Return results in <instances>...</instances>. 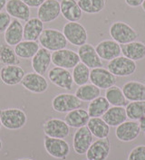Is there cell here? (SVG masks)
Instances as JSON below:
<instances>
[{
  "mask_svg": "<svg viewBox=\"0 0 145 160\" xmlns=\"http://www.w3.org/2000/svg\"><path fill=\"white\" fill-rule=\"evenodd\" d=\"M38 40L42 47L50 52L65 49L68 43L63 32L52 28L44 29Z\"/></svg>",
  "mask_w": 145,
  "mask_h": 160,
  "instance_id": "6da1fadb",
  "label": "cell"
},
{
  "mask_svg": "<svg viewBox=\"0 0 145 160\" xmlns=\"http://www.w3.org/2000/svg\"><path fill=\"white\" fill-rule=\"evenodd\" d=\"M111 39L119 44H126L136 41L139 34L136 30L125 22L117 21L112 23L109 29Z\"/></svg>",
  "mask_w": 145,
  "mask_h": 160,
  "instance_id": "7a4b0ae2",
  "label": "cell"
},
{
  "mask_svg": "<svg viewBox=\"0 0 145 160\" xmlns=\"http://www.w3.org/2000/svg\"><path fill=\"white\" fill-rule=\"evenodd\" d=\"M0 118L2 126L10 130L21 129L27 121L26 112L17 108L0 110Z\"/></svg>",
  "mask_w": 145,
  "mask_h": 160,
  "instance_id": "3957f363",
  "label": "cell"
},
{
  "mask_svg": "<svg viewBox=\"0 0 145 160\" xmlns=\"http://www.w3.org/2000/svg\"><path fill=\"white\" fill-rule=\"evenodd\" d=\"M63 34H65L67 42L78 47L85 44L88 39L85 27L79 22L66 23L63 27Z\"/></svg>",
  "mask_w": 145,
  "mask_h": 160,
  "instance_id": "277c9868",
  "label": "cell"
},
{
  "mask_svg": "<svg viewBox=\"0 0 145 160\" xmlns=\"http://www.w3.org/2000/svg\"><path fill=\"white\" fill-rule=\"evenodd\" d=\"M82 105V101L77 98L75 94L71 93H60L52 100L53 110L59 113H67L80 109Z\"/></svg>",
  "mask_w": 145,
  "mask_h": 160,
  "instance_id": "5b68a950",
  "label": "cell"
},
{
  "mask_svg": "<svg viewBox=\"0 0 145 160\" xmlns=\"http://www.w3.org/2000/svg\"><path fill=\"white\" fill-rule=\"evenodd\" d=\"M107 70L116 77H128L135 73L136 62L121 55L108 62Z\"/></svg>",
  "mask_w": 145,
  "mask_h": 160,
  "instance_id": "8992f818",
  "label": "cell"
},
{
  "mask_svg": "<svg viewBox=\"0 0 145 160\" xmlns=\"http://www.w3.org/2000/svg\"><path fill=\"white\" fill-rule=\"evenodd\" d=\"M44 149L49 156L56 159L65 160L70 153V146L63 138H54L46 137L44 140Z\"/></svg>",
  "mask_w": 145,
  "mask_h": 160,
  "instance_id": "52a82bcc",
  "label": "cell"
},
{
  "mask_svg": "<svg viewBox=\"0 0 145 160\" xmlns=\"http://www.w3.org/2000/svg\"><path fill=\"white\" fill-rule=\"evenodd\" d=\"M52 62L57 67L65 69H74L80 62V58L76 52L70 49L53 52L52 53Z\"/></svg>",
  "mask_w": 145,
  "mask_h": 160,
  "instance_id": "ba28073f",
  "label": "cell"
},
{
  "mask_svg": "<svg viewBox=\"0 0 145 160\" xmlns=\"http://www.w3.org/2000/svg\"><path fill=\"white\" fill-rule=\"evenodd\" d=\"M90 81L100 90H107L115 85L117 82L116 76L111 73L107 69L103 67L94 68L91 70Z\"/></svg>",
  "mask_w": 145,
  "mask_h": 160,
  "instance_id": "9c48e42d",
  "label": "cell"
},
{
  "mask_svg": "<svg viewBox=\"0 0 145 160\" xmlns=\"http://www.w3.org/2000/svg\"><path fill=\"white\" fill-rule=\"evenodd\" d=\"M48 79L53 84L66 91H71L75 83L73 75L69 70L57 66L52 68L48 72Z\"/></svg>",
  "mask_w": 145,
  "mask_h": 160,
  "instance_id": "30bf717a",
  "label": "cell"
},
{
  "mask_svg": "<svg viewBox=\"0 0 145 160\" xmlns=\"http://www.w3.org/2000/svg\"><path fill=\"white\" fill-rule=\"evenodd\" d=\"M44 135L54 138H65L70 134V127L60 118H50L43 125Z\"/></svg>",
  "mask_w": 145,
  "mask_h": 160,
  "instance_id": "8fae6325",
  "label": "cell"
},
{
  "mask_svg": "<svg viewBox=\"0 0 145 160\" xmlns=\"http://www.w3.org/2000/svg\"><path fill=\"white\" fill-rule=\"evenodd\" d=\"M21 84L28 92L36 94L45 92L49 87L46 79L43 75L38 74L34 72L26 73L21 82Z\"/></svg>",
  "mask_w": 145,
  "mask_h": 160,
  "instance_id": "7c38bea8",
  "label": "cell"
},
{
  "mask_svg": "<svg viewBox=\"0 0 145 160\" xmlns=\"http://www.w3.org/2000/svg\"><path fill=\"white\" fill-rule=\"evenodd\" d=\"M142 132L138 121L126 120L121 125L116 127L115 136L122 142H131L135 140Z\"/></svg>",
  "mask_w": 145,
  "mask_h": 160,
  "instance_id": "4fadbf2b",
  "label": "cell"
},
{
  "mask_svg": "<svg viewBox=\"0 0 145 160\" xmlns=\"http://www.w3.org/2000/svg\"><path fill=\"white\" fill-rule=\"evenodd\" d=\"M93 134L87 126L77 128L73 138V148L78 155H85L93 143Z\"/></svg>",
  "mask_w": 145,
  "mask_h": 160,
  "instance_id": "5bb4252c",
  "label": "cell"
},
{
  "mask_svg": "<svg viewBox=\"0 0 145 160\" xmlns=\"http://www.w3.org/2000/svg\"><path fill=\"white\" fill-rule=\"evenodd\" d=\"M111 151V142L108 138H98L86 152L87 160H106Z\"/></svg>",
  "mask_w": 145,
  "mask_h": 160,
  "instance_id": "9a60e30c",
  "label": "cell"
},
{
  "mask_svg": "<svg viewBox=\"0 0 145 160\" xmlns=\"http://www.w3.org/2000/svg\"><path fill=\"white\" fill-rule=\"evenodd\" d=\"M77 53L79 55L80 62L85 64L90 69L99 68L103 66L102 60L99 57L97 52L92 44L87 43L78 48Z\"/></svg>",
  "mask_w": 145,
  "mask_h": 160,
  "instance_id": "2e32d148",
  "label": "cell"
},
{
  "mask_svg": "<svg viewBox=\"0 0 145 160\" xmlns=\"http://www.w3.org/2000/svg\"><path fill=\"white\" fill-rule=\"evenodd\" d=\"M61 14L58 0H45L37 9V17L44 24H48L59 17Z\"/></svg>",
  "mask_w": 145,
  "mask_h": 160,
  "instance_id": "e0dca14e",
  "label": "cell"
},
{
  "mask_svg": "<svg viewBox=\"0 0 145 160\" xmlns=\"http://www.w3.org/2000/svg\"><path fill=\"white\" fill-rule=\"evenodd\" d=\"M26 72L19 65H4L0 69V80L1 82L8 86L21 83Z\"/></svg>",
  "mask_w": 145,
  "mask_h": 160,
  "instance_id": "ac0fdd59",
  "label": "cell"
},
{
  "mask_svg": "<svg viewBox=\"0 0 145 160\" xmlns=\"http://www.w3.org/2000/svg\"><path fill=\"white\" fill-rule=\"evenodd\" d=\"M95 50L101 59L108 62L119 57L122 54L121 44L113 41L112 39L103 40L100 42L96 45Z\"/></svg>",
  "mask_w": 145,
  "mask_h": 160,
  "instance_id": "d6986e66",
  "label": "cell"
},
{
  "mask_svg": "<svg viewBox=\"0 0 145 160\" xmlns=\"http://www.w3.org/2000/svg\"><path fill=\"white\" fill-rule=\"evenodd\" d=\"M6 12L14 19L26 22L31 18L30 8L22 0H8Z\"/></svg>",
  "mask_w": 145,
  "mask_h": 160,
  "instance_id": "ffe728a7",
  "label": "cell"
},
{
  "mask_svg": "<svg viewBox=\"0 0 145 160\" xmlns=\"http://www.w3.org/2000/svg\"><path fill=\"white\" fill-rule=\"evenodd\" d=\"M52 62V53L50 51L40 47L38 52L34 54V56L32 58L31 65L34 70V72L44 75L48 68L50 66Z\"/></svg>",
  "mask_w": 145,
  "mask_h": 160,
  "instance_id": "44dd1931",
  "label": "cell"
},
{
  "mask_svg": "<svg viewBox=\"0 0 145 160\" xmlns=\"http://www.w3.org/2000/svg\"><path fill=\"white\" fill-rule=\"evenodd\" d=\"M4 39L7 44L10 46H16L24 39V26L22 23L17 20L13 19L12 22L4 33Z\"/></svg>",
  "mask_w": 145,
  "mask_h": 160,
  "instance_id": "7402d4cb",
  "label": "cell"
},
{
  "mask_svg": "<svg viewBox=\"0 0 145 160\" xmlns=\"http://www.w3.org/2000/svg\"><path fill=\"white\" fill-rule=\"evenodd\" d=\"M61 15L68 22H79L83 17L76 0H62L60 2Z\"/></svg>",
  "mask_w": 145,
  "mask_h": 160,
  "instance_id": "603a6c76",
  "label": "cell"
},
{
  "mask_svg": "<svg viewBox=\"0 0 145 160\" xmlns=\"http://www.w3.org/2000/svg\"><path fill=\"white\" fill-rule=\"evenodd\" d=\"M122 92L129 101H145V84L137 81H131L124 83Z\"/></svg>",
  "mask_w": 145,
  "mask_h": 160,
  "instance_id": "cb8c5ba5",
  "label": "cell"
},
{
  "mask_svg": "<svg viewBox=\"0 0 145 160\" xmlns=\"http://www.w3.org/2000/svg\"><path fill=\"white\" fill-rule=\"evenodd\" d=\"M122 54L134 62L145 58V43L140 41H133L121 45Z\"/></svg>",
  "mask_w": 145,
  "mask_h": 160,
  "instance_id": "d4e9b609",
  "label": "cell"
},
{
  "mask_svg": "<svg viewBox=\"0 0 145 160\" xmlns=\"http://www.w3.org/2000/svg\"><path fill=\"white\" fill-rule=\"evenodd\" d=\"M102 118L110 127H118L122 123L127 120V114L125 107H119V106H111L109 110L105 112V114Z\"/></svg>",
  "mask_w": 145,
  "mask_h": 160,
  "instance_id": "484cf974",
  "label": "cell"
},
{
  "mask_svg": "<svg viewBox=\"0 0 145 160\" xmlns=\"http://www.w3.org/2000/svg\"><path fill=\"white\" fill-rule=\"evenodd\" d=\"M44 30V23L38 17L30 18L24 26V40L36 42Z\"/></svg>",
  "mask_w": 145,
  "mask_h": 160,
  "instance_id": "4316f807",
  "label": "cell"
},
{
  "mask_svg": "<svg viewBox=\"0 0 145 160\" xmlns=\"http://www.w3.org/2000/svg\"><path fill=\"white\" fill-rule=\"evenodd\" d=\"M90 118L88 111L80 108L67 112L65 117V121L70 128H79L86 126Z\"/></svg>",
  "mask_w": 145,
  "mask_h": 160,
  "instance_id": "83f0119b",
  "label": "cell"
},
{
  "mask_svg": "<svg viewBox=\"0 0 145 160\" xmlns=\"http://www.w3.org/2000/svg\"><path fill=\"white\" fill-rule=\"evenodd\" d=\"M87 128L96 138H105L110 134V128L102 118H91L87 123Z\"/></svg>",
  "mask_w": 145,
  "mask_h": 160,
  "instance_id": "f1b7e54d",
  "label": "cell"
},
{
  "mask_svg": "<svg viewBox=\"0 0 145 160\" xmlns=\"http://www.w3.org/2000/svg\"><path fill=\"white\" fill-rule=\"evenodd\" d=\"M110 106V103L105 97L99 96L96 99L90 101L87 111L90 118H101L109 110Z\"/></svg>",
  "mask_w": 145,
  "mask_h": 160,
  "instance_id": "f546056e",
  "label": "cell"
},
{
  "mask_svg": "<svg viewBox=\"0 0 145 160\" xmlns=\"http://www.w3.org/2000/svg\"><path fill=\"white\" fill-rule=\"evenodd\" d=\"M40 48L37 42L34 41H22L15 46V52L18 58L22 59H32L34 54Z\"/></svg>",
  "mask_w": 145,
  "mask_h": 160,
  "instance_id": "4dcf8cb0",
  "label": "cell"
},
{
  "mask_svg": "<svg viewBox=\"0 0 145 160\" xmlns=\"http://www.w3.org/2000/svg\"><path fill=\"white\" fill-rule=\"evenodd\" d=\"M104 97L111 106L126 107L129 103V101L125 98L124 94L122 92V90L116 85H113L111 88L105 90Z\"/></svg>",
  "mask_w": 145,
  "mask_h": 160,
  "instance_id": "1f68e13d",
  "label": "cell"
},
{
  "mask_svg": "<svg viewBox=\"0 0 145 160\" xmlns=\"http://www.w3.org/2000/svg\"><path fill=\"white\" fill-rule=\"evenodd\" d=\"M75 96L82 101H92L101 96V90L93 83L79 86L75 92Z\"/></svg>",
  "mask_w": 145,
  "mask_h": 160,
  "instance_id": "d6a6232c",
  "label": "cell"
},
{
  "mask_svg": "<svg viewBox=\"0 0 145 160\" xmlns=\"http://www.w3.org/2000/svg\"><path fill=\"white\" fill-rule=\"evenodd\" d=\"M0 63L2 65H19L20 63L15 49L7 43L0 45Z\"/></svg>",
  "mask_w": 145,
  "mask_h": 160,
  "instance_id": "836d02e7",
  "label": "cell"
},
{
  "mask_svg": "<svg viewBox=\"0 0 145 160\" xmlns=\"http://www.w3.org/2000/svg\"><path fill=\"white\" fill-rule=\"evenodd\" d=\"M79 7L86 14H98L102 12L106 6V0H78Z\"/></svg>",
  "mask_w": 145,
  "mask_h": 160,
  "instance_id": "e575fe53",
  "label": "cell"
},
{
  "mask_svg": "<svg viewBox=\"0 0 145 160\" xmlns=\"http://www.w3.org/2000/svg\"><path fill=\"white\" fill-rule=\"evenodd\" d=\"M125 110L129 119L138 121L145 116V101H130Z\"/></svg>",
  "mask_w": 145,
  "mask_h": 160,
  "instance_id": "d590c367",
  "label": "cell"
},
{
  "mask_svg": "<svg viewBox=\"0 0 145 160\" xmlns=\"http://www.w3.org/2000/svg\"><path fill=\"white\" fill-rule=\"evenodd\" d=\"M90 72H91L90 68L87 67L85 64L80 62L74 68L73 72H72L75 84L82 86V85L88 83V82L90 81Z\"/></svg>",
  "mask_w": 145,
  "mask_h": 160,
  "instance_id": "8d00e7d4",
  "label": "cell"
},
{
  "mask_svg": "<svg viewBox=\"0 0 145 160\" xmlns=\"http://www.w3.org/2000/svg\"><path fill=\"white\" fill-rule=\"evenodd\" d=\"M127 160H145V146L135 147L130 152Z\"/></svg>",
  "mask_w": 145,
  "mask_h": 160,
  "instance_id": "74e56055",
  "label": "cell"
},
{
  "mask_svg": "<svg viewBox=\"0 0 145 160\" xmlns=\"http://www.w3.org/2000/svg\"><path fill=\"white\" fill-rule=\"evenodd\" d=\"M11 22H12V17L6 11L0 12V34L6 32Z\"/></svg>",
  "mask_w": 145,
  "mask_h": 160,
  "instance_id": "f35d334b",
  "label": "cell"
},
{
  "mask_svg": "<svg viewBox=\"0 0 145 160\" xmlns=\"http://www.w3.org/2000/svg\"><path fill=\"white\" fill-rule=\"evenodd\" d=\"M29 8H39L45 0H22Z\"/></svg>",
  "mask_w": 145,
  "mask_h": 160,
  "instance_id": "ab89813d",
  "label": "cell"
},
{
  "mask_svg": "<svg viewBox=\"0 0 145 160\" xmlns=\"http://www.w3.org/2000/svg\"><path fill=\"white\" fill-rule=\"evenodd\" d=\"M126 5H128L130 8H138L141 7L144 0H124Z\"/></svg>",
  "mask_w": 145,
  "mask_h": 160,
  "instance_id": "60d3db41",
  "label": "cell"
},
{
  "mask_svg": "<svg viewBox=\"0 0 145 160\" xmlns=\"http://www.w3.org/2000/svg\"><path fill=\"white\" fill-rule=\"evenodd\" d=\"M139 124H140V128H141V130L145 134V116L143 118H142L139 120Z\"/></svg>",
  "mask_w": 145,
  "mask_h": 160,
  "instance_id": "b9f144b4",
  "label": "cell"
},
{
  "mask_svg": "<svg viewBox=\"0 0 145 160\" xmlns=\"http://www.w3.org/2000/svg\"><path fill=\"white\" fill-rule=\"evenodd\" d=\"M7 3H8V0H0V12H2L3 8H6Z\"/></svg>",
  "mask_w": 145,
  "mask_h": 160,
  "instance_id": "7bdbcfd3",
  "label": "cell"
},
{
  "mask_svg": "<svg viewBox=\"0 0 145 160\" xmlns=\"http://www.w3.org/2000/svg\"><path fill=\"white\" fill-rule=\"evenodd\" d=\"M2 148H3V142H2V140L0 139V151L2 150Z\"/></svg>",
  "mask_w": 145,
  "mask_h": 160,
  "instance_id": "ee69618b",
  "label": "cell"
},
{
  "mask_svg": "<svg viewBox=\"0 0 145 160\" xmlns=\"http://www.w3.org/2000/svg\"><path fill=\"white\" fill-rule=\"evenodd\" d=\"M142 10L145 12V0L143 1V3H142Z\"/></svg>",
  "mask_w": 145,
  "mask_h": 160,
  "instance_id": "f6af8a7d",
  "label": "cell"
},
{
  "mask_svg": "<svg viewBox=\"0 0 145 160\" xmlns=\"http://www.w3.org/2000/svg\"><path fill=\"white\" fill-rule=\"evenodd\" d=\"M17 160H34V159H31V158H20V159H17Z\"/></svg>",
  "mask_w": 145,
  "mask_h": 160,
  "instance_id": "bcb514c9",
  "label": "cell"
},
{
  "mask_svg": "<svg viewBox=\"0 0 145 160\" xmlns=\"http://www.w3.org/2000/svg\"><path fill=\"white\" fill-rule=\"evenodd\" d=\"M1 128H2V122H1V118H0V130H1Z\"/></svg>",
  "mask_w": 145,
  "mask_h": 160,
  "instance_id": "7dc6e473",
  "label": "cell"
}]
</instances>
